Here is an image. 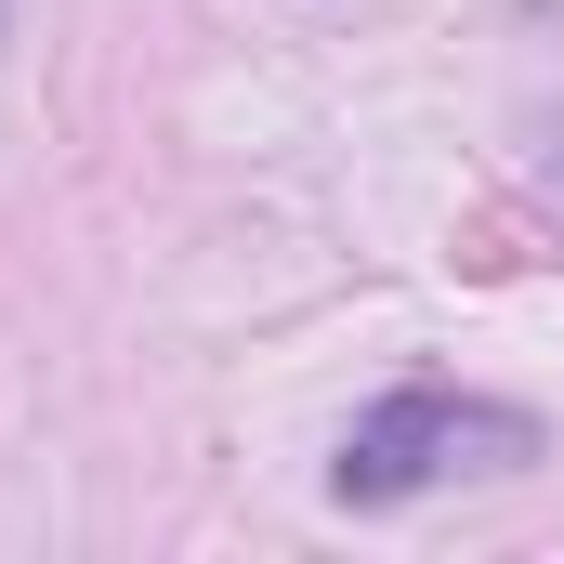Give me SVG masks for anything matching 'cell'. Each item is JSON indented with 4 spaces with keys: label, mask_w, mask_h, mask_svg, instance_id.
Instances as JSON below:
<instances>
[{
    "label": "cell",
    "mask_w": 564,
    "mask_h": 564,
    "mask_svg": "<svg viewBox=\"0 0 564 564\" xmlns=\"http://www.w3.org/2000/svg\"><path fill=\"white\" fill-rule=\"evenodd\" d=\"M512 459H539V421L525 408H473V394H394V408H368V421L341 433V499H408L433 473H512Z\"/></svg>",
    "instance_id": "1"
}]
</instances>
